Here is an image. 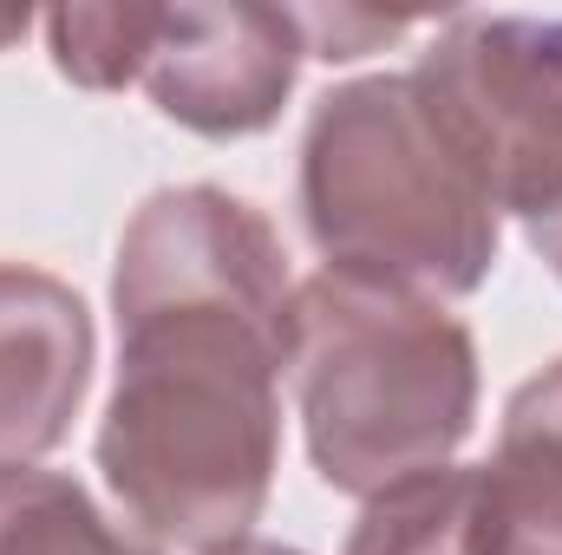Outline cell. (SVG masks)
Returning <instances> with one entry per match:
<instances>
[{"instance_id":"2","label":"cell","mask_w":562,"mask_h":555,"mask_svg":"<svg viewBox=\"0 0 562 555\" xmlns=\"http://www.w3.org/2000/svg\"><path fill=\"white\" fill-rule=\"evenodd\" d=\"M294 196L334 275L464 301L497 269V209L413 72L347 79L314 99Z\"/></svg>"},{"instance_id":"13","label":"cell","mask_w":562,"mask_h":555,"mask_svg":"<svg viewBox=\"0 0 562 555\" xmlns=\"http://www.w3.org/2000/svg\"><path fill=\"white\" fill-rule=\"evenodd\" d=\"M20 33H26V13H0V53H7Z\"/></svg>"},{"instance_id":"1","label":"cell","mask_w":562,"mask_h":555,"mask_svg":"<svg viewBox=\"0 0 562 555\" xmlns=\"http://www.w3.org/2000/svg\"><path fill=\"white\" fill-rule=\"evenodd\" d=\"M294 281L256 203L183 183L119 236V380L99 471L150 550H229L276 490Z\"/></svg>"},{"instance_id":"12","label":"cell","mask_w":562,"mask_h":555,"mask_svg":"<svg viewBox=\"0 0 562 555\" xmlns=\"http://www.w3.org/2000/svg\"><path fill=\"white\" fill-rule=\"evenodd\" d=\"M210 555H301V550H281V543H256V536H243V543H229V550H210Z\"/></svg>"},{"instance_id":"9","label":"cell","mask_w":562,"mask_h":555,"mask_svg":"<svg viewBox=\"0 0 562 555\" xmlns=\"http://www.w3.org/2000/svg\"><path fill=\"white\" fill-rule=\"evenodd\" d=\"M0 555H157L125 536L79 477L66 471H0Z\"/></svg>"},{"instance_id":"5","label":"cell","mask_w":562,"mask_h":555,"mask_svg":"<svg viewBox=\"0 0 562 555\" xmlns=\"http://www.w3.org/2000/svg\"><path fill=\"white\" fill-rule=\"evenodd\" d=\"M301 59H307V39L294 26V7L183 0V7H150L138 86L170 125L229 144L276 125Z\"/></svg>"},{"instance_id":"10","label":"cell","mask_w":562,"mask_h":555,"mask_svg":"<svg viewBox=\"0 0 562 555\" xmlns=\"http://www.w3.org/2000/svg\"><path fill=\"white\" fill-rule=\"evenodd\" d=\"M144 33H150V7H53L46 13V46L53 66L79 86V92H125L138 86Z\"/></svg>"},{"instance_id":"8","label":"cell","mask_w":562,"mask_h":555,"mask_svg":"<svg viewBox=\"0 0 562 555\" xmlns=\"http://www.w3.org/2000/svg\"><path fill=\"white\" fill-rule=\"evenodd\" d=\"M340 555H477V464H438L367 497Z\"/></svg>"},{"instance_id":"11","label":"cell","mask_w":562,"mask_h":555,"mask_svg":"<svg viewBox=\"0 0 562 555\" xmlns=\"http://www.w3.org/2000/svg\"><path fill=\"white\" fill-rule=\"evenodd\" d=\"M294 26L307 39V59H360L380 39H400L413 20H380V13H353V7H294Z\"/></svg>"},{"instance_id":"7","label":"cell","mask_w":562,"mask_h":555,"mask_svg":"<svg viewBox=\"0 0 562 555\" xmlns=\"http://www.w3.org/2000/svg\"><path fill=\"white\" fill-rule=\"evenodd\" d=\"M477 555H562V360L510 393L477 464Z\"/></svg>"},{"instance_id":"3","label":"cell","mask_w":562,"mask_h":555,"mask_svg":"<svg viewBox=\"0 0 562 555\" xmlns=\"http://www.w3.org/2000/svg\"><path fill=\"white\" fill-rule=\"evenodd\" d=\"M288 386L321 484L367 503L458 457L477 424V340L445 301L321 269L288 307Z\"/></svg>"},{"instance_id":"4","label":"cell","mask_w":562,"mask_h":555,"mask_svg":"<svg viewBox=\"0 0 562 555\" xmlns=\"http://www.w3.org/2000/svg\"><path fill=\"white\" fill-rule=\"evenodd\" d=\"M413 79L464 144L491 209L562 281V13H451Z\"/></svg>"},{"instance_id":"6","label":"cell","mask_w":562,"mask_h":555,"mask_svg":"<svg viewBox=\"0 0 562 555\" xmlns=\"http://www.w3.org/2000/svg\"><path fill=\"white\" fill-rule=\"evenodd\" d=\"M92 307L46 269L0 262V471L66 444L92 386Z\"/></svg>"}]
</instances>
